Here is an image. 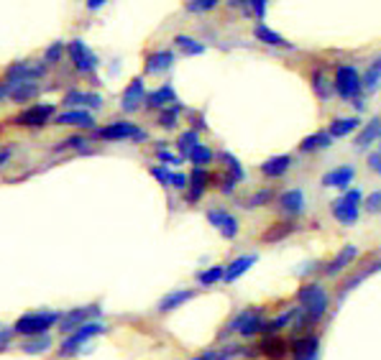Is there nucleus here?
<instances>
[{"label": "nucleus", "instance_id": "ea45409f", "mask_svg": "<svg viewBox=\"0 0 381 360\" xmlns=\"http://www.w3.org/2000/svg\"><path fill=\"white\" fill-rule=\"evenodd\" d=\"M187 159L195 164V169H205V166L213 161V151H210L205 144H200L197 148H195V151L190 153V156H187Z\"/></svg>", "mask_w": 381, "mask_h": 360}, {"label": "nucleus", "instance_id": "c85d7f7f", "mask_svg": "<svg viewBox=\"0 0 381 360\" xmlns=\"http://www.w3.org/2000/svg\"><path fill=\"white\" fill-rule=\"evenodd\" d=\"M330 144H333V138L327 133H312V135H307V138H302L300 151L312 153V151H320V148H327Z\"/></svg>", "mask_w": 381, "mask_h": 360}, {"label": "nucleus", "instance_id": "79ce46f5", "mask_svg": "<svg viewBox=\"0 0 381 360\" xmlns=\"http://www.w3.org/2000/svg\"><path fill=\"white\" fill-rule=\"evenodd\" d=\"M64 56V41H54V44L49 46L44 52V62L46 64H59Z\"/></svg>", "mask_w": 381, "mask_h": 360}, {"label": "nucleus", "instance_id": "7c9ffc66", "mask_svg": "<svg viewBox=\"0 0 381 360\" xmlns=\"http://www.w3.org/2000/svg\"><path fill=\"white\" fill-rule=\"evenodd\" d=\"M254 36L266 46H290L284 38L279 36V34H276V31H272V28L263 26V23H259V26L254 28Z\"/></svg>", "mask_w": 381, "mask_h": 360}, {"label": "nucleus", "instance_id": "b1692460", "mask_svg": "<svg viewBox=\"0 0 381 360\" xmlns=\"http://www.w3.org/2000/svg\"><path fill=\"white\" fill-rule=\"evenodd\" d=\"M192 297H195L192 289H177V291H169V294L159 302V312H172V309H177V306L187 304Z\"/></svg>", "mask_w": 381, "mask_h": 360}, {"label": "nucleus", "instance_id": "de8ad7c7", "mask_svg": "<svg viewBox=\"0 0 381 360\" xmlns=\"http://www.w3.org/2000/svg\"><path fill=\"white\" fill-rule=\"evenodd\" d=\"M274 194H272V190H261V192H256L254 197L248 199V207H263L269 199H272Z\"/></svg>", "mask_w": 381, "mask_h": 360}, {"label": "nucleus", "instance_id": "49530a36", "mask_svg": "<svg viewBox=\"0 0 381 360\" xmlns=\"http://www.w3.org/2000/svg\"><path fill=\"white\" fill-rule=\"evenodd\" d=\"M218 5V0H197V3H187V10L190 13H205V10H213Z\"/></svg>", "mask_w": 381, "mask_h": 360}, {"label": "nucleus", "instance_id": "6e6552de", "mask_svg": "<svg viewBox=\"0 0 381 360\" xmlns=\"http://www.w3.org/2000/svg\"><path fill=\"white\" fill-rule=\"evenodd\" d=\"M95 317H100V306L90 304V306H74L67 315H62V322H59V330L67 335L77 333L80 327H85L87 322H95Z\"/></svg>", "mask_w": 381, "mask_h": 360}, {"label": "nucleus", "instance_id": "3c124183", "mask_svg": "<svg viewBox=\"0 0 381 360\" xmlns=\"http://www.w3.org/2000/svg\"><path fill=\"white\" fill-rule=\"evenodd\" d=\"M85 144H87V141H85L82 135H69L67 141H62L59 148H85Z\"/></svg>", "mask_w": 381, "mask_h": 360}, {"label": "nucleus", "instance_id": "864d4df0", "mask_svg": "<svg viewBox=\"0 0 381 360\" xmlns=\"http://www.w3.org/2000/svg\"><path fill=\"white\" fill-rule=\"evenodd\" d=\"M236 184H238V181L233 179L230 174H228V177H223V184H220V192H223V194H230V192L236 190Z\"/></svg>", "mask_w": 381, "mask_h": 360}, {"label": "nucleus", "instance_id": "09e8293b", "mask_svg": "<svg viewBox=\"0 0 381 360\" xmlns=\"http://www.w3.org/2000/svg\"><path fill=\"white\" fill-rule=\"evenodd\" d=\"M151 174H154L156 179L162 181L164 187H169V181H172V171L166 169L164 164H159V166H151Z\"/></svg>", "mask_w": 381, "mask_h": 360}, {"label": "nucleus", "instance_id": "473e14b6", "mask_svg": "<svg viewBox=\"0 0 381 360\" xmlns=\"http://www.w3.org/2000/svg\"><path fill=\"white\" fill-rule=\"evenodd\" d=\"M174 44L179 46L182 52L187 56H197V54H205V44H200L197 38H192V36H184V34H179V36L174 38Z\"/></svg>", "mask_w": 381, "mask_h": 360}, {"label": "nucleus", "instance_id": "393cba45", "mask_svg": "<svg viewBox=\"0 0 381 360\" xmlns=\"http://www.w3.org/2000/svg\"><path fill=\"white\" fill-rule=\"evenodd\" d=\"M356 256H358V248H356V245H345L343 251L338 253L336 258L327 263L325 273H327V276H336V273H340V271H343L345 266H348V263L353 261Z\"/></svg>", "mask_w": 381, "mask_h": 360}, {"label": "nucleus", "instance_id": "423d86ee", "mask_svg": "<svg viewBox=\"0 0 381 360\" xmlns=\"http://www.w3.org/2000/svg\"><path fill=\"white\" fill-rule=\"evenodd\" d=\"M102 333H105V324H102V322H98V319H95V322H87L85 327H80L77 333H72L69 337H67V340L62 342L59 355H62V358H72V355H77V352H80V348L85 345V342L92 340L95 335H102Z\"/></svg>", "mask_w": 381, "mask_h": 360}, {"label": "nucleus", "instance_id": "a211bd4d", "mask_svg": "<svg viewBox=\"0 0 381 360\" xmlns=\"http://www.w3.org/2000/svg\"><path fill=\"white\" fill-rule=\"evenodd\" d=\"M259 352H261L266 360H284L287 358V352H290V345L281 340L279 335H274V337H263Z\"/></svg>", "mask_w": 381, "mask_h": 360}, {"label": "nucleus", "instance_id": "2f4dec72", "mask_svg": "<svg viewBox=\"0 0 381 360\" xmlns=\"http://www.w3.org/2000/svg\"><path fill=\"white\" fill-rule=\"evenodd\" d=\"M200 146V133L195 131V128H190V131H184V133L179 135V141H177V148H179L182 156H190L195 148Z\"/></svg>", "mask_w": 381, "mask_h": 360}, {"label": "nucleus", "instance_id": "e433bc0d", "mask_svg": "<svg viewBox=\"0 0 381 360\" xmlns=\"http://www.w3.org/2000/svg\"><path fill=\"white\" fill-rule=\"evenodd\" d=\"M197 281H200V286H213L218 281H226V269L223 266H210L208 271L197 273Z\"/></svg>", "mask_w": 381, "mask_h": 360}, {"label": "nucleus", "instance_id": "f3484780", "mask_svg": "<svg viewBox=\"0 0 381 360\" xmlns=\"http://www.w3.org/2000/svg\"><path fill=\"white\" fill-rule=\"evenodd\" d=\"M172 67H174V54L169 49H159L154 54H149L144 64L146 74H162L166 69H172Z\"/></svg>", "mask_w": 381, "mask_h": 360}, {"label": "nucleus", "instance_id": "5fc2aeb1", "mask_svg": "<svg viewBox=\"0 0 381 360\" xmlns=\"http://www.w3.org/2000/svg\"><path fill=\"white\" fill-rule=\"evenodd\" d=\"M343 199H348L351 205H356V207H358V205H361V199H363V194H361V190H348L343 194Z\"/></svg>", "mask_w": 381, "mask_h": 360}, {"label": "nucleus", "instance_id": "aec40b11", "mask_svg": "<svg viewBox=\"0 0 381 360\" xmlns=\"http://www.w3.org/2000/svg\"><path fill=\"white\" fill-rule=\"evenodd\" d=\"M210 184V174L208 169H195L190 177V192H187V202L190 205H195L197 199H202V194H205V190H208Z\"/></svg>", "mask_w": 381, "mask_h": 360}, {"label": "nucleus", "instance_id": "5701e85b", "mask_svg": "<svg viewBox=\"0 0 381 360\" xmlns=\"http://www.w3.org/2000/svg\"><path fill=\"white\" fill-rule=\"evenodd\" d=\"M333 217H336L340 225H353L356 220H358V207L351 205L348 199H336L333 202Z\"/></svg>", "mask_w": 381, "mask_h": 360}, {"label": "nucleus", "instance_id": "4c0bfd02", "mask_svg": "<svg viewBox=\"0 0 381 360\" xmlns=\"http://www.w3.org/2000/svg\"><path fill=\"white\" fill-rule=\"evenodd\" d=\"M379 85H381V59L379 62H373L371 67L366 69V74H363V90L373 92Z\"/></svg>", "mask_w": 381, "mask_h": 360}, {"label": "nucleus", "instance_id": "4468645a", "mask_svg": "<svg viewBox=\"0 0 381 360\" xmlns=\"http://www.w3.org/2000/svg\"><path fill=\"white\" fill-rule=\"evenodd\" d=\"M292 360H318L320 358V340L318 335H302L292 345Z\"/></svg>", "mask_w": 381, "mask_h": 360}, {"label": "nucleus", "instance_id": "bf43d9fd", "mask_svg": "<svg viewBox=\"0 0 381 360\" xmlns=\"http://www.w3.org/2000/svg\"><path fill=\"white\" fill-rule=\"evenodd\" d=\"M10 159V148H6V151H0V164H6Z\"/></svg>", "mask_w": 381, "mask_h": 360}, {"label": "nucleus", "instance_id": "dca6fc26", "mask_svg": "<svg viewBox=\"0 0 381 360\" xmlns=\"http://www.w3.org/2000/svg\"><path fill=\"white\" fill-rule=\"evenodd\" d=\"M174 102H179L174 87L172 85H162L159 90H154L149 98H146V108L149 110H166V108H172Z\"/></svg>", "mask_w": 381, "mask_h": 360}, {"label": "nucleus", "instance_id": "1a4fd4ad", "mask_svg": "<svg viewBox=\"0 0 381 360\" xmlns=\"http://www.w3.org/2000/svg\"><path fill=\"white\" fill-rule=\"evenodd\" d=\"M54 113H56L54 102H36V105H31V108L23 110V113L16 117V123H19V126H26V128H41L54 117Z\"/></svg>", "mask_w": 381, "mask_h": 360}, {"label": "nucleus", "instance_id": "f704fd0d", "mask_svg": "<svg viewBox=\"0 0 381 360\" xmlns=\"http://www.w3.org/2000/svg\"><path fill=\"white\" fill-rule=\"evenodd\" d=\"M312 87H315V92H318V98L323 102H327V100L333 98V90H336V87H330V80L323 72L312 74Z\"/></svg>", "mask_w": 381, "mask_h": 360}, {"label": "nucleus", "instance_id": "6ab92c4d", "mask_svg": "<svg viewBox=\"0 0 381 360\" xmlns=\"http://www.w3.org/2000/svg\"><path fill=\"white\" fill-rule=\"evenodd\" d=\"M292 166V156L287 153H281V156H272V159H266L261 164V174L263 177H269V179H279L287 174V169Z\"/></svg>", "mask_w": 381, "mask_h": 360}, {"label": "nucleus", "instance_id": "2eb2a0df", "mask_svg": "<svg viewBox=\"0 0 381 360\" xmlns=\"http://www.w3.org/2000/svg\"><path fill=\"white\" fill-rule=\"evenodd\" d=\"M356 177V169L353 166H348V164H343V166H336V169H330L323 177V184L325 187H330V190H340V192H348V184L353 181Z\"/></svg>", "mask_w": 381, "mask_h": 360}, {"label": "nucleus", "instance_id": "a18cd8bd", "mask_svg": "<svg viewBox=\"0 0 381 360\" xmlns=\"http://www.w3.org/2000/svg\"><path fill=\"white\" fill-rule=\"evenodd\" d=\"M64 105H87V92L69 90L64 95Z\"/></svg>", "mask_w": 381, "mask_h": 360}, {"label": "nucleus", "instance_id": "6e6d98bb", "mask_svg": "<svg viewBox=\"0 0 381 360\" xmlns=\"http://www.w3.org/2000/svg\"><path fill=\"white\" fill-rule=\"evenodd\" d=\"M369 169L376 171V174H381V153L379 151L369 156Z\"/></svg>", "mask_w": 381, "mask_h": 360}, {"label": "nucleus", "instance_id": "bb28decb", "mask_svg": "<svg viewBox=\"0 0 381 360\" xmlns=\"http://www.w3.org/2000/svg\"><path fill=\"white\" fill-rule=\"evenodd\" d=\"M254 263H256V256H241V258H236V261H233L226 269V284H233V281H238L246 273V271L254 266Z\"/></svg>", "mask_w": 381, "mask_h": 360}, {"label": "nucleus", "instance_id": "412c9836", "mask_svg": "<svg viewBox=\"0 0 381 360\" xmlns=\"http://www.w3.org/2000/svg\"><path fill=\"white\" fill-rule=\"evenodd\" d=\"M56 126H77V128H92L95 117L87 110H67L62 115H56Z\"/></svg>", "mask_w": 381, "mask_h": 360}, {"label": "nucleus", "instance_id": "37998d69", "mask_svg": "<svg viewBox=\"0 0 381 360\" xmlns=\"http://www.w3.org/2000/svg\"><path fill=\"white\" fill-rule=\"evenodd\" d=\"M156 159H159V161H162L164 166H166V164H177V166H179V164H182L179 156H174L172 151H166V148H164V141H162L159 146H156Z\"/></svg>", "mask_w": 381, "mask_h": 360}, {"label": "nucleus", "instance_id": "c756f323", "mask_svg": "<svg viewBox=\"0 0 381 360\" xmlns=\"http://www.w3.org/2000/svg\"><path fill=\"white\" fill-rule=\"evenodd\" d=\"M300 309V306H297ZM297 309H290V312H284L281 317H276V319H272V322H263L261 327V335H266V337H274V335L279 333L281 327H287V324L294 319V315H297Z\"/></svg>", "mask_w": 381, "mask_h": 360}, {"label": "nucleus", "instance_id": "58836bf2", "mask_svg": "<svg viewBox=\"0 0 381 360\" xmlns=\"http://www.w3.org/2000/svg\"><path fill=\"white\" fill-rule=\"evenodd\" d=\"M220 161H226V166H228V174L233 177L236 181H243L246 179V171H243V166H241V161H238L233 153H228V151H223L220 153Z\"/></svg>", "mask_w": 381, "mask_h": 360}, {"label": "nucleus", "instance_id": "13d9d810", "mask_svg": "<svg viewBox=\"0 0 381 360\" xmlns=\"http://www.w3.org/2000/svg\"><path fill=\"white\" fill-rule=\"evenodd\" d=\"M13 327H10V330H0V342H3V345H8V340L10 337H13Z\"/></svg>", "mask_w": 381, "mask_h": 360}, {"label": "nucleus", "instance_id": "cd10ccee", "mask_svg": "<svg viewBox=\"0 0 381 360\" xmlns=\"http://www.w3.org/2000/svg\"><path fill=\"white\" fill-rule=\"evenodd\" d=\"M297 230L294 223H276L274 227H269L266 233H263V243H276V240H284V238H290L292 233Z\"/></svg>", "mask_w": 381, "mask_h": 360}, {"label": "nucleus", "instance_id": "9d476101", "mask_svg": "<svg viewBox=\"0 0 381 360\" xmlns=\"http://www.w3.org/2000/svg\"><path fill=\"white\" fill-rule=\"evenodd\" d=\"M46 74V64H31V62H13L6 69V80L23 85V82H36Z\"/></svg>", "mask_w": 381, "mask_h": 360}, {"label": "nucleus", "instance_id": "72a5a7b5", "mask_svg": "<svg viewBox=\"0 0 381 360\" xmlns=\"http://www.w3.org/2000/svg\"><path fill=\"white\" fill-rule=\"evenodd\" d=\"M52 348V337L49 335H41V337H31L21 345V350L26 352V355H39V352H46Z\"/></svg>", "mask_w": 381, "mask_h": 360}, {"label": "nucleus", "instance_id": "20e7f679", "mask_svg": "<svg viewBox=\"0 0 381 360\" xmlns=\"http://www.w3.org/2000/svg\"><path fill=\"white\" fill-rule=\"evenodd\" d=\"M263 327V309L261 306H254V309H243L241 315H236L228 324V333H238L243 337H254V335H261Z\"/></svg>", "mask_w": 381, "mask_h": 360}, {"label": "nucleus", "instance_id": "f257e3e1", "mask_svg": "<svg viewBox=\"0 0 381 360\" xmlns=\"http://www.w3.org/2000/svg\"><path fill=\"white\" fill-rule=\"evenodd\" d=\"M62 322V315L59 312H52V309H39V312H26L21 315L13 324V333L23 335V337H41L46 335L54 324Z\"/></svg>", "mask_w": 381, "mask_h": 360}, {"label": "nucleus", "instance_id": "a19ab883", "mask_svg": "<svg viewBox=\"0 0 381 360\" xmlns=\"http://www.w3.org/2000/svg\"><path fill=\"white\" fill-rule=\"evenodd\" d=\"M182 113V105L179 102H174L172 108L162 110V115H159V126L166 128V131H172V128H177V117H179Z\"/></svg>", "mask_w": 381, "mask_h": 360}, {"label": "nucleus", "instance_id": "ddd939ff", "mask_svg": "<svg viewBox=\"0 0 381 360\" xmlns=\"http://www.w3.org/2000/svg\"><path fill=\"white\" fill-rule=\"evenodd\" d=\"M208 223L210 225H215L220 230V235L223 238H228V240H233L238 235V220L228 210H210L208 212Z\"/></svg>", "mask_w": 381, "mask_h": 360}, {"label": "nucleus", "instance_id": "e2e57ef3", "mask_svg": "<svg viewBox=\"0 0 381 360\" xmlns=\"http://www.w3.org/2000/svg\"><path fill=\"white\" fill-rule=\"evenodd\" d=\"M379 153H381V138H379Z\"/></svg>", "mask_w": 381, "mask_h": 360}, {"label": "nucleus", "instance_id": "f03ea898", "mask_svg": "<svg viewBox=\"0 0 381 360\" xmlns=\"http://www.w3.org/2000/svg\"><path fill=\"white\" fill-rule=\"evenodd\" d=\"M297 302H300V312L307 317V322H318L330 306V297H327L325 286H320L315 281L297 289Z\"/></svg>", "mask_w": 381, "mask_h": 360}, {"label": "nucleus", "instance_id": "0eeeda50", "mask_svg": "<svg viewBox=\"0 0 381 360\" xmlns=\"http://www.w3.org/2000/svg\"><path fill=\"white\" fill-rule=\"evenodd\" d=\"M98 138H102V141H146V131H141L136 123L116 120V123L100 128Z\"/></svg>", "mask_w": 381, "mask_h": 360}, {"label": "nucleus", "instance_id": "a878e982", "mask_svg": "<svg viewBox=\"0 0 381 360\" xmlns=\"http://www.w3.org/2000/svg\"><path fill=\"white\" fill-rule=\"evenodd\" d=\"M358 126H361L358 117H336V120L330 123V128H327V135H330V138H345V135L353 133Z\"/></svg>", "mask_w": 381, "mask_h": 360}, {"label": "nucleus", "instance_id": "39448f33", "mask_svg": "<svg viewBox=\"0 0 381 360\" xmlns=\"http://www.w3.org/2000/svg\"><path fill=\"white\" fill-rule=\"evenodd\" d=\"M67 52H69V59H72L74 69H77L80 74H92L98 67H100L98 54H95L82 38H72V41L67 44Z\"/></svg>", "mask_w": 381, "mask_h": 360}, {"label": "nucleus", "instance_id": "c9c22d12", "mask_svg": "<svg viewBox=\"0 0 381 360\" xmlns=\"http://www.w3.org/2000/svg\"><path fill=\"white\" fill-rule=\"evenodd\" d=\"M36 95H39V85H36V82H23V85H19V87L13 90V95H10V98H13V102H21V105H23V102L34 100Z\"/></svg>", "mask_w": 381, "mask_h": 360}, {"label": "nucleus", "instance_id": "c03bdc74", "mask_svg": "<svg viewBox=\"0 0 381 360\" xmlns=\"http://www.w3.org/2000/svg\"><path fill=\"white\" fill-rule=\"evenodd\" d=\"M366 212H371V215H379L381 212V190H376V192H371L369 197H366Z\"/></svg>", "mask_w": 381, "mask_h": 360}, {"label": "nucleus", "instance_id": "052dcab7", "mask_svg": "<svg viewBox=\"0 0 381 360\" xmlns=\"http://www.w3.org/2000/svg\"><path fill=\"white\" fill-rule=\"evenodd\" d=\"M87 8H90V10H98V8H102V3H100V0H92V3H87Z\"/></svg>", "mask_w": 381, "mask_h": 360}, {"label": "nucleus", "instance_id": "8fccbe9b", "mask_svg": "<svg viewBox=\"0 0 381 360\" xmlns=\"http://www.w3.org/2000/svg\"><path fill=\"white\" fill-rule=\"evenodd\" d=\"M169 187H174V190H187L190 187V177H184V174H172V181H169Z\"/></svg>", "mask_w": 381, "mask_h": 360}, {"label": "nucleus", "instance_id": "680f3d73", "mask_svg": "<svg viewBox=\"0 0 381 360\" xmlns=\"http://www.w3.org/2000/svg\"><path fill=\"white\" fill-rule=\"evenodd\" d=\"M373 269H381V263H376V266H373ZM373 269H371V271H373Z\"/></svg>", "mask_w": 381, "mask_h": 360}, {"label": "nucleus", "instance_id": "9b49d317", "mask_svg": "<svg viewBox=\"0 0 381 360\" xmlns=\"http://www.w3.org/2000/svg\"><path fill=\"white\" fill-rule=\"evenodd\" d=\"M305 192L300 187H294V190H287L279 194V202H276V207H279L281 215L287 217H300L305 212Z\"/></svg>", "mask_w": 381, "mask_h": 360}, {"label": "nucleus", "instance_id": "7ed1b4c3", "mask_svg": "<svg viewBox=\"0 0 381 360\" xmlns=\"http://www.w3.org/2000/svg\"><path fill=\"white\" fill-rule=\"evenodd\" d=\"M336 92L340 100H353L363 90V80L353 64H338L336 69Z\"/></svg>", "mask_w": 381, "mask_h": 360}, {"label": "nucleus", "instance_id": "603ef678", "mask_svg": "<svg viewBox=\"0 0 381 360\" xmlns=\"http://www.w3.org/2000/svg\"><path fill=\"white\" fill-rule=\"evenodd\" d=\"M16 87H19V85H16V82H0V102H3V100L8 98V95H13V90H16Z\"/></svg>", "mask_w": 381, "mask_h": 360}, {"label": "nucleus", "instance_id": "f8f14e48", "mask_svg": "<svg viewBox=\"0 0 381 360\" xmlns=\"http://www.w3.org/2000/svg\"><path fill=\"white\" fill-rule=\"evenodd\" d=\"M146 85L141 77H136V80L131 82L126 87V92H123V98H120V108L126 110V113H136L141 105H146Z\"/></svg>", "mask_w": 381, "mask_h": 360}, {"label": "nucleus", "instance_id": "4be33fe9", "mask_svg": "<svg viewBox=\"0 0 381 360\" xmlns=\"http://www.w3.org/2000/svg\"><path fill=\"white\" fill-rule=\"evenodd\" d=\"M379 138H381V117H373V120H369V123L361 128V133L356 138V148L363 151V148H369L371 144H376Z\"/></svg>", "mask_w": 381, "mask_h": 360}, {"label": "nucleus", "instance_id": "4d7b16f0", "mask_svg": "<svg viewBox=\"0 0 381 360\" xmlns=\"http://www.w3.org/2000/svg\"><path fill=\"white\" fill-rule=\"evenodd\" d=\"M251 8H254V13L259 16V21H263V16H266V3H263V0H254Z\"/></svg>", "mask_w": 381, "mask_h": 360}]
</instances>
